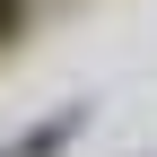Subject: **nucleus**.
I'll use <instances>...</instances> for the list:
<instances>
[{"label": "nucleus", "instance_id": "f257e3e1", "mask_svg": "<svg viewBox=\"0 0 157 157\" xmlns=\"http://www.w3.org/2000/svg\"><path fill=\"white\" fill-rule=\"evenodd\" d=\"M78 131H87V105H61L52 122H35V131H17V140L0 148V157H61V148L78 140Z\"/></svg>", "mask_w": 157, "mask_h": 157}, {"label": "nucleus", "instance_id": "f03ea898", "mask_svg": "<svg viewBox=\"0 0 157 157\" xmlns=\"http://www.w3.org/2000/svg\"><path fill=\"white\" fill-rule=\"evenodd\" d=\"M26 9H35V0H0V44H17V26H26Z\"/></svg>", "mask_w": 157, "mask_h": 157}]
</instances>
